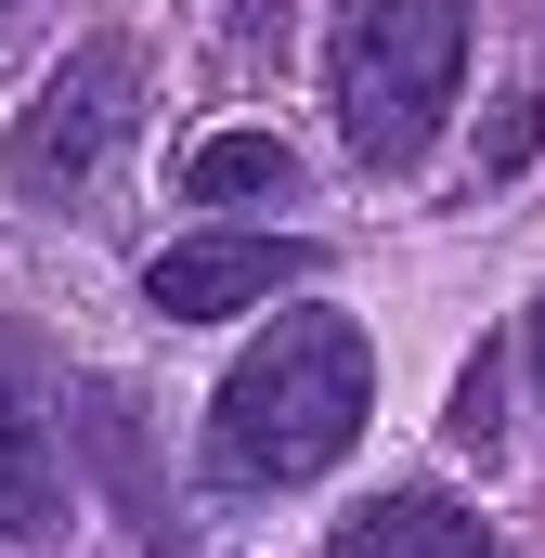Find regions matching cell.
Here are the masks:
<instances>
[{
    "label": "cell",
    "mask_w": 545,
    "mask_h": 558,
    "mask_svg": "<svg viewBox=\"0 0 545 558\" xmlns=\"http://www.w3.org/2000/svg\"><path fill=\"white\" fill-rule=\"evenodd\" d=\"M377 416V351H364V325L351 312H286L261 351L221 377V403H208V468L221 481H247V494H286V481H325L351 441Z\"/></svg>",
    "instance_id": "6da1fadb"
},
{
    "label": "cell",
    "mask_w": 545,
    "mask_h": 558,
    "mask_svg": "<svg viewBox=\"0 0 545 558\" xmlns=\"http://www.w3.org/2000/svg\"><path fill=\"white\" fill-rule=\"evenodd\" d=\"M455 78H468V0H338L325 92L364 169H415L428 131L455 118Z\"/></svg>",
    "instance_id": "7a4b0ae2"
},
{
    "label": "cell",
    "mask_w": 545,
    "mask_h": 558,
    "mask_svg": "<svg viewBox=\"0 0 545 558\" xmlns=\"http://www.w3.org/2000/svg\"><path fill=\"white\" fill-rule=\"evenodd\" d=\"M143 118V52L105 26V39H78L39 92H26V118H13V143H0V169H13V195L26 208H52V195H78L118 143H131Z\"/></svg>",
    "instance_id": "3957f363"
},
{
    "label": "cell",
    "mask_w": 545,
    "mask_h": 558,
    "mask_svg": "<svg viewBox=\"0 0 545 558\" xmlns=\"http://www.w3.org/2000/svg\"><path fill=\"white\" fill-rule=\"evenodd\" d=\"M52 403H65L52 338L0 312V533H13V546H52V533H65V441H52Z\"/></svg>",
    "instance_id": "277c9868"
},
{
    "label": "cell",
    "mask_w": 545,
    "mask_h": 558,
    "mask_svg": "<svg viewBox=\"0 0 545 558\" xmlns=\"http://www.w3.org/2000/svg\"><path fill=\"white\" fill-rule=\"evenodd\" d=\"M312 274H325L312 234H182V247H156L143 299L169 325H221V312H261L272 286H312Z\"/></svg>",
    "instance_id": "5b68a950"
},
{
    "label": "cell",
    "mask_w": 545,
    "mask_h": 558,
    "mask_svg": "<svg viewBox=\"0 0 545 558\" xmlns=\"http://www.w3.org/2000/svg\"><path fill=\"white\" fill-rule=\"evenodd\" d=\"M325 558H507V546H494L468 507H441V494H377V507L338 520Z\"/></svg>",
    "instance_id": "8992f818"
},
{
    "label": "cell",
    "mask_w": 545,
    "mask_h": 558,
    "mask_svg": "<svg viewBox=\"0 0 545 558\" xmlns=\"http://www.w3.org/2000/svg\"><path fill=\"white\" fill-rule=\"evenodd\" d=\"M286 182H299V156H286L272 131H208L195 156H182V195H195V208H234V195H286Z\"/></svg>",
    "instance_id": "52a82bcc"
},
{
    "label": "cell",
    "mask_w": 545,
    "mask_h": 558,
    "mask_svg": "<svg viewBox=\"0 0 545 558\" xmlns=\"http://www.w3.org/2000/svg\"><path fill=\"white\" fill-rule=\"evenodd\" d=\"M494 351H481V364H468V377H455V441H468V454H494Z\"/></svg>",
    "instance_id": "ba28073f"
},
{
    "label": "cell",
    "mask_w": 545,
    "mask_h": 558,
    "mask_svg": "<svg viewBox=\"0 0 545 558\" xmlns=\"http://www.w3.org/2000/svg\"><path fill=\"white\" fill-rule=\"evenodd\" d=\"M533 377H545V299H533Z\"/></svg>",
    "instance_id": "9c48e42d"
},
{
    "label": "cell",
    "mask_w": 545,
    "mask_h": 558,
    "mask_svg": "<svg viewBox=\"0 0 545 558\" xmlns=\"http://www.w3.org/2000/svg\"><path fill=\"white\" fill-rule=\"evenodd\" d=\"M0 13H13V0H0Z\"/></svg>",
    "instance_id": "30bf717a"
}]
</instances>
